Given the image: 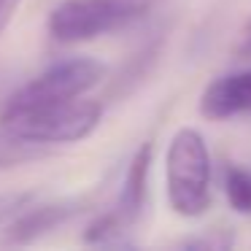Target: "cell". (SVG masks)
Instances as JSON below:
<instances>
[{
  "mask_svg": "<svg viewBox=\"0 0 251 251\" xmlns=\"http://www.w3.org/2000/svg\"><path fill=\"white\" fill-rule=\"evenodd\" d=\"M168 202L178 216H202L211 205V151L195 127H181L165 157Z\"/></svg>",
  "mask_w": 251,
  "mask_h": 251,
  "instance_id": "6da1fadb",
  "label": "cell"
},
{
  "mask_svg": "<svg viewBox=\"0 0 251 251\" xmlns=\"http://www.w3.org/2000/svg\"><path fill=\"white\" fill-rule=\"evenodd\" d=\"M103 76H105V65L92 60V57H71V60L54 62L41 76H35L33 81L19 87L6 100V105L0 111V122L84 98L89 89H95L103 81Z\"/></svg>",
  "mask_w": 251,
  "mask_h": 251,
  "instance_id": "7a4b0ae2",
  "label": "cell"
},
{
  "mask_svg": "<svg viewBox=\"0 0 251 251\" xmlns=\"http://www.w3.org/2000/svg\"><path fill=\"white\" fill-rule=\"evenodd\" d=\"M162 0H62L49 14V35L60 44L95 41L143 19Z\"/></svg>",
  "mask_w": 251,
  "mask_h": 251,
  "instance_id": "3957f363",
  "label": "cell"
},
{
  "mask_svg": "<svg viewBox=\"0 0 251 251\" xmlns=\"http://www.w3.org/2000/svg\"><path fill=\"white\" fill-rule=\"evenodd\" d=\"M100 119H103V105L98 100L76 98L60 105L30 111V114L0 122V125L25 141L57 146V143H76L89 138L100 127Z\"/></svg>",
  "mask_w": 251,
  "mask_h": 251,
  "instance_id": "277c9868",
  "label": "cell"
},
{
  "mask_svg": "<svg viewBox=\"0 0 251 251\" xmlns=\"http://www.w3.org/2000/svg\"><path fill=\"white\" fill-rule=\"evenodd\" d=\"M84 211V200H57L44 205H27L0 229V246H30L62 227Z\"/></svg>",
  "mask_w": 251,
  "mask_h": 251,
  "instance_id": "5b68a950",
  "label": "cell"
},
{
  "mask_svg": "<svg viewBox=\"0 0 251 251\" xmlns=\"http://www.w3.org/2000/svg\"><path fill=\"white\" fill-rule=\"evenodd\" d=\"M200 114L211 122L251 114V68L211 81L200 95Z\"/></svg>",
  "mask_w": 251,
  "mask_h": 251,
  "instance_id": "8992f818",
  "label": "cell"
},
{
  "mask_svg": "<svg viewBox=\"0 0 251 251\" xmlns=\"http://www.w3.org/2000/svg\"><path fill=\"white\" fill-rule=\"evenodd\" d=\"M151 159H154V146L143 143L135 154H132L130 165H127L125 181H122L119 197H116L114 211L119 213V219L132 227L138 219L143 216L146 208V192H149V173H151Z\"/></svg>",
  "mask_w": 251,
  "mask_h": 251,
  "instance_id": "52a82bcc",
  "label": "cell"
},
{
  "mask_svg": "<svg viewBox=\"0 0 251 251\" xmlns=\"http://www.w3.org/2000/svg\"><path fill=\"white\" fill-rule=\"evenodd\" d=\"M46 154H49V146L25 141V138L14 135L11 130H6V127L0 125V170L33 162V159H41Z\"/></svg>",
  "mask_w": 251,
  "mask_h": 251,
  "instance_id": "ba28073f",
  "label": "cell"
},
{
  "mask_svg": "<svg viewBox=\"0 0 251 251\" xmlns=\"http://www.w3.org/2000/svg\"><path fill=\"white\" fill-rule=\"evenodd\" d=\"M224 195L235 213H251V170L240 165H229L224 173Z\"/></svg>",
  "mask_w": 251,
  "mask_h": 251,
  "instance_id": "9c48e42d",
  "label": "cell"
},
{
  "mask_svg": "<svg viewBox=\"0 0 251 251\" xmlns=\"http://www.w3.org/2000/svg\"><path fill=\"white\" fill-rule=\"evenodd\" d=\"M127 229L130 227L119 219V213L105 211V213H100L98 219H92V222L87 224V229H84V243H92V246L119 243V240L125 238Z\"/></svg>",
  "mask_w": 251,
  "mask_h": 251,
  "instance_id": "30bf717a",
  "label": "cell"
},
{
  "mask_svg": "<svg viewBox=\"0 0 251 251\" xmlns=\"http://www.w3.org/2000/svg\"><path fill=\"white\" fill-rule=\"evenodd\" d=\"M35 200V192H11V195H0V227L8 224L19 211Z\"/></svg>",
  "mask_w": 251,
  "mask_h": 251,
  "instance_id": "8fae6325",
  "label": "cell"
},
{
  "mask_svg": "<svg viewBox=\"0 0 251 251\" xmlns=\"http://www.w3.org/2000/svg\"><path fill=\"white\" fill-rule=\"evenodd\" d=\"M235 240L232 235L222 232V229H213V235H200V238H184L181 246L184 249H229Z\"/></svg>",
  "mask_w": 251,
  "mask_h": 251,
  "instance_id": "7c38bea8",
  "label": "cell"
},
{
  "mask_svg": "<svg viewBox=\"0 0 251 251\" xmlns=\"http://www.w3.org/2000/svg\"><path fill=\"white\" fill-rule=\"evenodd\" d=\"M19 3H22V0H0V33L6 30V25L11 22V17L17 14Z\"/></svg>",
  "mask_w": 251,
  "mask_h": 251,
  "instance_id": "4fadbf2b",
  "label": "cell"
},
{
  "mask_svg": "<svg viewBox=\"0 0 251 251\" xmlns=\"http://www.w3.org/2000/svg\"><path fill=\"white\" fill-rule=\"evenodd\" d=\"M238 54L240 57H251V19L246 22L243 33H240V44H238Z\"/></svg>",
  "mask_w": 251,
  "mask_h": 251,
  "instance_id": "5bb4252c",
  "label": "cell"
}]
</instances>
